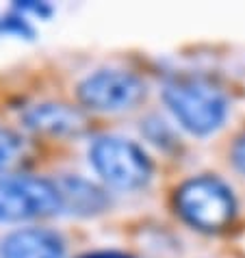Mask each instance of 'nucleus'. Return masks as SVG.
<instances>
[{
    "label": "nucleus",
    "mask_w": 245,
    "mask_h": 258,
    "mask_svg": "<svg viewBox=\"0 0 245 258\" xmlns=\"http://www.w3.org/2000/svg\"><path fill=\"white\" fill-rule=\"evenodd\" d=\"M59 211L63 206L56 182L31 174L0 178V221L48 217Z\"/></svg>",
    "instance_id": "20e7f679"
},
{
    "label": "nucleus",
    "mask_w": 245,
    "mask_h": 258,
    "mask_svg": "<svg viewBox=\"0 0 245 258\" xmlns=\"http://www.w3.org/2000/svg\"><path fill=\"white\" fill-rule=\"evenodd\" d=\"M0 33L18 35V37H24V39L35 37V28L28 24V20L18 11H13V13H9V16H5L3 20H0Z\"/></svg>",
    "instance_id": "9d476101"
},
{
    "label": "nucleus",
    "mask_w": 245,
    "mask_h": 258,
    "mask_svg": "<svg viewBox=\"0 0 245 258\" xmlns=\"http://www.w3.org/2000/svg\"><path fill=\"white\" fill-rule=\"evenodd\" d=\"M20 150H22V139L9 128L0 126V171H5L18 159Z\"/></svg>",
    "instance_id": "1a4fd4ad"
},
{
    "label": "nucleus",
    "mask_w": 245,
    "mask_h": 258,
    "mask_svg": "<svg viewBox=\"0 0 245 258\" xmlns=\"http://www.w3.org/2000/svg\"><path fill=\"white\" fill-rule=\"evenodd\" d=\"M24 124L46 135H81L87 131V117L78 106L66 102H39L24 111Z\"/></svg>",
    "instance_id": "0eeeda50"
},
{
    "label": "nucleus",
    "mask_w": 245,
    "mask_h": 258,
    "mask_svg": "<svg viewBox=\"0 0 245 258\" xmlns=\"http://www.w3.org/2000/svg\"><path fill=\"white\" fill-rule=\"evenodd\" d=\"M76 96L91 111H126L146 98V83L133 72L104 68L85 76Z\"/></svg>",
    "instance_id": "39448f33"
},
{
    "label": "nucleus",
    "mask_w": 245,
    "mask_h": 258,
    "mask_svg": "<svg viewBox=\"0 0 245 258\" xmlns=\"http://www.w3.org/2000/svg\"><path fill=\"white\" fill-rule=\"evenodd\" d=\"M78 258H133V256L126 252H115V249H100V252H89Z\"/></svg>",
    "instance_id": "ddd939ff"
},
{
    "label": "nucleus",
    "mask_w": 245,
    "mask_h": 258,
    "mask_svg": "<svg viewBox=\"0 0 245 258\" xmlns=\"http://www.w3.org/2000/svg\"><path fill=\"white\" fill-rule=\"evenodd\" d=\"M230 159H232L234 167L245 174V133L241 137H236V141L232 143V150H230Z\"/></svg>",
    "instance_id": "f8f14e48"
},
{
    "label": "nucleus",
    "mask_w": 245,
    "mask_h": 258,
    "mask_svg": "<svg viewBox=\"0 0 245 258\" xmlns=\"http://www.w3.org/2000/svg\"><path fill=\"white\" fill-rule=\"evenodd\" d=\"M163 100L178 124L198 137L215 133L226 121L228 100L204 78H174L163 87Z\"/></svg>",
    "instance_id": "f257e3e1"
},
{
    "label": "nucleus",
    "mask_w": 245,
    "mask_h": 258,
    "mask_svg": "<svg viewBox=\"0 0 245 258\" xmlns=\"http://www.w3.org/2000/svg\"><path fill=\"white\" fill-rule=\"evenodd\" d=\"M174 204L180 217L200 232L226 230L236 215L232 189L211 174L185 180L176 189Z\"/></svg>",
    "instance_id": "f03ea898"
},
{
    "label": "nucleus",
    "mask_w": 245,
    "mask_h": 258,
    "mask_svg": "<svg viewBox=\"0 0 245 258\" xmlns=\"http://www.w3.org/2000/svg\"><path fill=\"white\" fill-rule=\"evenodd\" d=\"M13 11L18 13H33V16H39V18H50L52 16V7L48 3H37V0H22V3H16L13 5Z\"/></svg>",
    "instance_id": "9b49d317"
},
{
    "label": "nucleus",
    "mask_w": 245,
    "mask_h": 258,
    "mask_svg": "<svg viewBox=\"0 0 245 258\" xmlns=\"http://www.w3.org/2000/svg\"><path fill=\"white\" fill-rule=\"evenodd\" d=\"M89 163L106 184L121 191L141 189L152 176V161L143 148L113 135L98 137L91 143Z\"/></svg>",
    "instance_id": "7ed1b4c3"
},
{
    "label": "nucleus",
    "mask_w": 245,
    "mask_h": 258,
    "mask_svg": "<svg viewBox=\"0 0 245 258\" xmlns=\"http://www.w3.org/2000/svg\"><path fill=\"white\" fill-rule=\"evenodd\" d=\"M56 187L61 193V206L63 211L81 217H91L109 209L111 200L109 196L89 180L81 176H63L56 180Z\"/></svg>",
    "instance_id": "6e6552de"
},
{
    "label": "nucleus",
    "mask_w": 245,
    "mask_h": 258,
    "mask_svg": "<svg viewBox=\"0 0 245 258\" xmlns=\"http://www.w3.org/2000/svg\"><path fill=\"white\" fill-rule=\"evenodd\" d=\"M66 241L50 228H20L0 241V258H63Z\"/></svg>",
    "instance_id": "423d86ee"
}]
</instances>
